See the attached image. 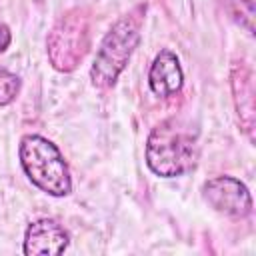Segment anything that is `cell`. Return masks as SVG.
Segmentation results:
<instances>
[{
  "instance_id": "1",
  "label": "cell",
  "mask_w": 256,
  "mask_h": 256,
  "mask_svg": "<svg viewBox=\"0 0 256 256\" xmlns=\"http://www.w3.org/2000/svg\"><path fill=\"white\" fill-rule=\"evenodd\" d=\"M196 160L198 136L188 124L170 118L150 132L146 142V164L154 174L162 178L182 176L194 168Z\"/></svg>"
},
{
  "instance_id": "2",
  "label": "cell",
  "mask_w": 256,
  "mask_h": 256,
  "mask_svg": "<svg viewBox=\"0 0 256 256\" xmlns=\"http://www.w3.org/2000/svg\"><path fill=\"white\" fill-rule=\"evenodd\" d=\"M20 164L28 180L50 196H66L72 192L68 164L56 144L40 134H26L20 140Z\"/></svg>"
},
{
  "instance_id": "3",
  "label": "cell",
  "mask_w": 256,
  "mask_h": 256,
  "mask_svg": "<svg viewBox=\"0 0 256 256\" xmlns=\"http://www.w3.org/2000/svg\"><path fill=\"white\" fill-rule=\"evenodd\" d=\"M142 12L144 8L138 6L134 12L118 18L104 36V40L100 42L94 64L90 68V78L94 86L98 88L112 86L118 74L126 68L134 48L140 42V26L144 18Z\"/></svg>"
},
{
  "instance_id": "4",
  "label": "cell",
  "mask_w": 256,
  "mask_h": 256,
  "mask_svg": "<svg viewBox=\"0 0 256 256\" xmlns=\"http://www.w3.org/2000/svg\"><path fill=\"white\" fill-rule=\"evenodd\" d=\"M46 46L52 66L60 72H70L82 62L90 46V26L80 8L66 12L54 24Z\"/></svg>"
},
{
  "instance_id": "5",
  "label": "cell",
  "mask_w": 256,
  "mask_h": 256,
  "mask_svg": "<svg viewBox=\"0 0 256 256\" xmlns=\"http://www.w3.org/2000/svg\"><path fill=\"white\" fill-rule=\"evenodd\" d=\"M202 198L220 214L244 218L252 212V198L244 182L234 176H216L202 184Z\"/></svg>"
},
{
  "instance_id": "6",
  "label": "cell",
  "mask_w": 256,
  "mask_h": 256,
  "mask_svg": "<svg viewBox=\"0 0 256 256\" xmlns=\"http://www.w3.org/2000/svg\"><path fill=\"white\" fill-rule=\"evenodd\" d=\"M68 232L52 218H40L32 222L24 236L26 256H58L68 248Z\"/></svg>"
},
{
  "instance_id": "7",
  "label": "cell",
  "mask_w": 256,
  "mask_h": 256,
  "mask_svg": "<svg viewBox=\"0 0 256 256\" xmlns=\"http://www.w3.org/2000/svg\"><path fill=\"white\" fill-rule=\"evenodd\" d=\"M182 68L180 60L172 50H162L156 54L150 72H148V84L156 96H172L182 88Z\"/></svg>"
},
{
  "instance_id": "8",
  "label": "cell",
  "mask_w": 256,
  "mask_h": 256,
  "mask_svg": "<svg viewBox=\"0 0 256 256\" xmlns=\"http://www.w3.org/2000/svg\"><path fill=\"white\" fill-rule=\"evenodd\" d=\"M224 4H226L228 16L236 24L244 26L252 34V30H254V26H252V20H254V2L252 0H224Z\"/></svg>"
},
{
  "instance_id": "9",
  "label": "cell",
  "mask_w": 256,
  "mask_h": 256,
  "mask_svg": "<svg viewBox=\"0 0 256 256\" xmlns=\"http://www.w3.org/2000/svg\"><path fill=\"white\" fill-rule=\"evenodd\" d=\"M18 92H20V78L0 66V106L14 102Z\"/></svg>"
},
{
  "instance_id": "10",
  "label": "cell",
  "mask_w": 256,
  "mask_h": 256,
  "mask_svg": "<svg viewBox=\"0 0 256 256\" xmlns=\"http://www.w3.org/2000/svg\"><path fill=\"white\" fill-rule=\"evenodd\" d=\"M12 42V34H10V28L6 24L0 22V52H4Z\"/></svg>"
}]
</instances>
